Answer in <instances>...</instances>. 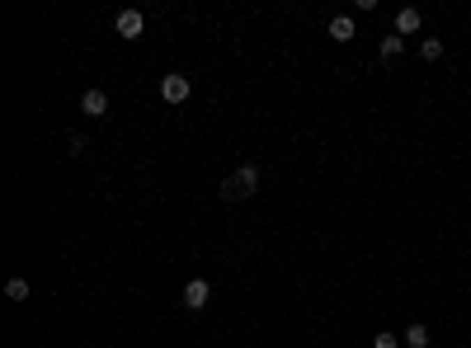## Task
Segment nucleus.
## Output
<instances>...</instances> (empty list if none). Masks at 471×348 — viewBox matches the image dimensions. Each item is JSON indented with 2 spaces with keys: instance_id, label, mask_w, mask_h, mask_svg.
Here are the masks:
<instances>
[{
  "instance_id": "nucleus-6",
  "label": "nucleus",
  "mask_w": 471,
  "mask_h": 348,
  "mask_svg": "<svg viewBox=\"0 0 471 348\" xmlns=\"http://www.w3.org/2000/svg\"><path fill=\"white\" fill-rule=\"evenodd\" d=\"M415 29H419V10H410V5H406V10H396V33L406 38V33H415Z\"/></svg>"
},
{
  "instance_id": "nucleus-2",
  "label": "nucleus",
  "mask_w": 471,
  "mask_h": 348,
  "mask_svg": "<svg viewBox=\"0 0 471 348\" xmlns=\"http://www.w3.org/2000/svg\"><path fill=\"white\" fill-rule=\"evenodd\" d=\"M189 90H194V85H189V76H165L160 80V95H165V104H184V99H189Z\"/></svg>"
},
{
  "instance_id": "nucleus-8",
  "label": "nucleus",
  "mask_w": 471,
  "mask_h": 348,
  "mask_svg": "<svg viewBox=\"0 0 471 348\" xmlns=\"http://www.w3.org/2000/svg\"><path fill=\"white\" fill-rule=\"evenodd\" d=\"M401 47H406V38H401V33H387V38H382V61H396Z\"/></svg>"
},
{
  "instance_id": "nucleus-11",
  "label": "nucleus",
  "mask_w": 471,
  "mask_h": 348,
  "mask_svg": "<svg viewBox=\"0 0 471 348\" xmlns=\"http://www.w3.org/2000/svg\"><path fill=\"white\" fill-rule=\"evenodd\" d=\"M419 57H424V61H438V57H443V42H438V38H424Z\"/></svg>"
},
{
  "instance_id": "nucleus-9",
  "label": "nucleus",
  "mask_w": 471,
  "mask_h": 348,
  "mask_svg": "<svg viewBox=\"0 0 471 348\" xmlns=\"http://www.w3.org/2000/svg\"><path fill=\"white\" fill-rule=\"evenodd\" d=\"M5 296H10V301H29V283H24V278H10V283H5Z\"/></svg>"
},
{
  "instance_id": "nucleus-7",
  "label": "nucleus",
  "mask_w": 471,
  "mask_h": 348,
  "mask_svg": "<svg viewBox=\"0 0 471 348\" xmlns=\"http://www.w3.org/2000/svg\"><path fill=\"white\" fill-rule=\"evenodd\" d=\"M330 38L334 42H349L353 38V19H349V15H334V19H330Z\"/></svg>"
},
{
  "instance_id": "nucleus-12",
  "label": "nucleus",
  "mask_w": 471,
  "mask_h": 348,
  "mask_svg": "<svg viewBox=\"0 0 471 348\" xmlns=\"http://www.w3.org/2000/svg\"><path fill=\"white\" fill-rule=\"evenodd\" d=\"M396 344H401V339H396V334H387V329H382V334L373 339V348H396Z\"/></svg>"
},
{
  "instance_id": "nucleus-3",
  "label": "nucleus",
  "mask_w": 471,
  "mask_h": 348,
  "mask_svg": "<svg viewBox=\"0 0 471 348\" xmlns=\"http://www.w3.org/2000/svg\"><path fill=\"white\" fill-rule=\"evenodd\" d=\"M80 113L104 118L109 113V95H104V90H85V95H80Z\"/></svg>"
},
{
  "instance_id": "nucleus-1",
  "label": "nucleus",
  "mask_w": 471,
  "mask_h": 348,
  "mask_svg": "<svg viewBox=\"0 0 471 348\" xmlns=\"http://www.w3.org/2000/svg\"><path fill=\"white\" fill-rule=\"evenodd\" d=\"M255 189H259V170H255V165H240V170H235L231 179H226V184L217 189V193H222V198H231V203H235V198H250Z\"/></svg>"
},
{
  "instance_id": "nucleus-10",
  "label": "nucleus",
  "mask_w": 471,
  "mask_h": 348,
  "mask_svg": "<svg viewBox=\"0 0 471 348\" xmlns=\"http://www.w3.org/2000/svg\"><path fill=\"white\" fill-rule=\"evenodd\" d=\"M406 344H410V348H429V329L410 325V329H406Z\"/></svg>"
},
{
  "instance_id": "nucleus-5",
  "label": "nucleus",
  "mask_w": 471,
  "mask_h": 348,
  "mask_svg": "<svg viewBox=\"0 0 471 348\" xmlns=\"http://www.w3.org/2000/svg\"><path fill=\"white\" fill-rule=\"evenodd\" d=\"M141 29H146L141 10H123V15H118V33H123V38H141Z\"/></svg>"
},
{
  "instance_id": "nucleus-4",
  "label": "nucleus",
  "mask_w": 471,
  "mask_h": 348,
  "mask_svg": "<svg viewBox=\"0 0 471 348\" xmlns=\"http://www.w3.org/2000/svg\"><path fill=\"white\" fill-rule=\"evenodd\" d=\"M208 296H213V287H208L203 278H194V283L184 287V306H189V310H203V306H208Z\"/></svg>"
}]
</instances>
